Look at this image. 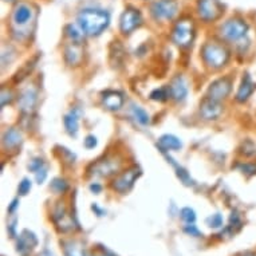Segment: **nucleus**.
<instances>
[{
	"instance_id": "nucleus-1",
	"label": "nucleus",
	"mask_w": 256,
	"mask_h": 256,
	"mask_svg": "<svg viewBox=\"0 0 256 256\" xmlns=\"http://www.w3.org/2000/svg\"><path fill=\"white\" fill-rule=\"evenodd\" d=\"M78 27L88 36L101 35L110 23V14L105 10L84 8L76 16Z\"/></svg>"
},
{
	"instance_id": "nucleus-2",
	"label": "nucleus",
	"mask_w": 256,
	"mask_h": 256,
	"mask_svg": "<svg viewBox=\"0 0 256 256\" xmlns=\"http://www.w3.org/2000/svg\"><path fill=\"white\" fill-rule=\"evenodd\" d=\"M202 55L204 62L212 68H222L226 66L230 58V52L224 46L216 42L206 43L202 48Z\"/></svg>"
},
{
	"instance_id": "nucleus-3",
	"label": "nucleus",
	"mask_w": 256,
	"mask_h": 256,
	"mask_svg": "<svg viewBox=\"0 0 256 256\" xmlns=\"http://www.w3.org/2000/svg\"><path fill=\"white\" fill-rule=\"evenodd\" d=\"M194 38V26L190 19H181L176 23L172 31L173 42L180 47H188Z\"/></svg>"
},
{
	"instance_id": "nucleus-4",
	"label": "nucleus",
	"mask_w": 256,
	"mask_h": 256,
	"mask_svg": "<svg viewBox=\"0 0 256 256\" xmlns=\"http://www.w3.org/2000/svg\"><path fill=\"white\" fill-rule=\"evenodd\" d=\"M248 24L243 19H230L226 23H222L220 27V34L224 39H227L230 42H238L240 39H243L248 32Z\"/></svg>"
},
{
	"instance_id": "nucleus-5",
	"label": "nucleus",
	"mask_w": 256,
	"mask_h": 256,
	"mask_svg": "<svg viewBox=\"0 0 256 256\" xmlns=\"http://www.w3.org/2000/svg\"><path fill=\"white\" fill-rule=\"evenodd\" d=\"M178 12L176 0H157L150 6L152 16L157 22L173 20Z\"/></svg>"
},
{
	"instance_id": "nucleus-6",
	"label": "nucleus",
	"mask_w": 256,
	"mask_h": 256,
	"mask_svg": "<svg viewBox=\"0 0 256 256\" xmlns=\"http://www.w3.org/2000/svg\"><path fill=\"white\" fill-rule=\"evenodd\" d=\"M141 176V169L137 166H132V168L126 169L125 172H122L121 174H118L113 181V189L117 190L118 194H126L129 192L133 185H134L136 180Z\"/></svg>"
},
{
	"instance_id": "nucleus-7",
	"label": "nucleus",
	"mask_w": 256,
	"mask_h": 256,
	"mask_svg": "<svg viewBox=\"0 0 256 256\" xmlns=\"http://www.w3.org/2000/svg\"><path fill=\"white\" fill-rule=\"evenodd\" d=\"M141 24H142V15L138 10L133 7L126 8L120 18V30L125 35L132 34Z\"/></svg>"
},
{
	"instance_id": "nucleus-8",
	"label": "nucleus",
	"mask_w": 256,
	"mask_h": 256,
	"mask_svg": "<svg viewBox=\"0 0 256 256\" xmlns=\"http://www.w3.org/2000/svg\"><path fill=\"white\" fill-rule=\"evenodd\" d=\"M222 4L218 0H198V16L204 22H214L222 16Z\"/></svg>"
},
{
	"instance_id": "nucleus-9",
	"label": "nucleus",
	"mask_w": 256,
	"mask_h": 256,
	"mask_svg": "<svg viewBox=\"0 0 256 256\" xmlns=\"http://www.w3.org/2000/svg\"><path fill=\"white\" fill-rule=\"evenodd\" d=\"M232 88V82L230 78H220V80H214L210 84L208 88V92H206V97L214 101H222L230 96Z\"/></svg>"
},
{
	"instance_id": "nucleus-10",
	"label": "nucleus",
	"mask_w": 256,
	"mask_h": 256,
	"mask_svg": "<svg viewBox=\"0 0 256 256\" xmlns=\"http://www.w3.org/2000/svg\"><path fill=\"white\" fill-rule=\"evenodd\" d=\"M38 246V238L32 231L24 230L18 236L16 240V252L22 256H30Z\"/></svg>"
},
{
	"instance_id": "nucleus-11",
	"label": "nucleus",
	"mask_w": 256,
	"mask_h": 256,
	"mask_svg": "<svg viewBox=\"0 0 256 256\" xmlns=\"http://www.w3.org/2000/svg\"><path fill=\"white\" fill-rule=\"evenodd\" d=\"M222 114V106L218 101L206 97L200 104V116L206 121H214Z\"/></svg>"
},
{
	"instance_id": "nucleus-12",
	"label": "nucleus",
	"mask_w": 256,
	"mask_h": 256,
	"mask_svg": "<svg viewBox=\"0 0 256 256\" xmlns=\"http://www.w3.org/2000/svg\"><path fill=\"white\" fill-rule=\"evenodd\" d=\"M36 102H38V92L34 86H28L27 88H24L19 96V106H20L22 112H24V113L32 112L36 106Z\"/></svg>"
},
{
	"instance_id": "nucleus-13",
	"label": "nucleus",
	"mask_w": 256,
	"mask_h": 256,
	"mask_svg": "<svg viewBox=\"0 0 256 256\" xmlns=\"http://www.w3.org/2000/svg\"><path fill=\"white\" fill-rule=\"evenodd\" d=\"M168 88L170 98H173L177 102L184 101L186 96H188V84L181 76H174L170 84L168 86Z\"/></svg>"
},
{
	"instance_id": "nucleus-14",
	"label": "nucleus",
	"mask_w": 256,
	"mask_h": 256,
	"mask_svg": "<svg viewBox=\"0 0 256 256\" xmlns=\"http://www.w3.org/2000/svg\"><path fill=\"white\" fill-rule=\"evenodd\" d=\"M118 170V162H116V160H102V161H98L97 164L92 165V174L96 176L106 177L113 174V173H117Z\"/></svg>"
},
{
	"instance_id": "nucleus-15",
	"label": "nucleus",
	"mask_w": 256,
	"mask_h": 256,
	"mask_svg": "<svg viewBox=\"0 0 256 256\" xmlns=\"http://www.w3.org/2000/svg\"><path fill=\"white\" fill-rule=\"evenodd\" d=\"M31 18H32V11H31V7L28 4H24V3H22V4L16 6V8L14 11L12 15V20L14 24L18 26V27H24L30 23L31 20Z\"/></svg>"
},
{
	"instance_id": "nucleus-16",
	"label": "nucleus",
	"mask_w": 256,
	"mask_h": 256,
	"mask_svg": "<svg viewBox=\"0 0 256 256\" xmlns=\"http://www.w3.org/2000/svg\"><path fill=\"white\" fill-rule=\"evenodd\" d=\"M102 104L109 110L121 109L124 105V96L120 92L108 90V92H102Z\"/></svg>"
},
{
	"instance_id": "nucleus-17",
	"label": "nucleus",
	"mask_w": 256,
	"mask_h": 256,
	"mask_svg": "<svg viewBox=\"0 0 256 256\" xmlns=\"http://www.w3.org/2000/svg\"><path fill=\"white\" fill-rule=\"evenodd\" d=\"M256 84L252 82L250 74H246L242 80V84L239 86V90L236 92V101L238 102H246L248 98L251 97L252 92H255Z\"/></svg>"
},
{
	"instance_id": "nucleus-18",
	"label": "nucleus",
	"mask_w": 256,
	"mask_h": 256,
	"mask_svg": "<svg viewBox=\"0 0 256 256\" xmlns=\"http://www.w3.org/2000/svg\"><path fill=\"white\" fill-rule=\"evenodd\" d=\"M82 54L84 52L80 48V43L72 42V44L64 50V60L68 62V66H78L82 60Z\"/></svg>"
},
{
	"instance_id": "nucleus-19",
	"label": "nucleus",
	"mask_w": 256,
	"mask_h": 256,
	"mask_svg": "<svg viewBox=\"0 0 256 256\" xmlns=\"http://www.w3.org/2000/svg\"><path fill=\"white\" fill-rule=\"evenodd\" d=\"M80 116L76 110H72L63 117V124H64V129L72 137H76L78 134V129H80Z\"/></svg>"
},
{
	"instance_id": "nucleus-20",
	"label": "nucleus",
	"mask_w": 256,
	"mask_h": 256,
	"mask_svg": "<svg viewBox=\"0 0 256 256\" xmlns=\"http://www.w3.org/2000/svg\"><path fill=\"white\" fill-rule=\"evenodd\" d=\"M22 144V133L16 128H10L3 136V145L7 149H14L18 148Z\"/></svg>"
},
{
	"instance_id": "nucleus-21",
	"label": "nucleus",
	"mask_w": 256,
	"mask_h": 256,
	"mask_svg": "<svg viewBox=\"0 0 256 256\" xmlns=\"http://www.w3.org/2000/svg\"><path fill=\"white\" fill-rule=\"evenodd\" d=\"M63 252H64V256H86V250H84V244L76 240L64 242Z\"/></svg>"
},
{
	"instance_id": "nucleus-22",
	"label": "nucleus",
	"mask_w": 256,
	"mask_h": 256,
	"mask_svg": "<svg viewBox=\"0 0 256 256\" xmlns=\"http://www.w3.org/2000/svg\"><path fill=\"white\" fill-rule=\"evenodd\" d=\"M158 145L162 150H178L182 146L180 140L173 134L161 136L158 140Z\"/></svg>"
},
{
	"instance_id": "nucleus-23",
	"label": "nucleus",
	"mask_w": 256,
	"mask_h": 256,
	"mask_svg": "<svg viewBox=\"0 0 256 256\" xmlns=\"http://www.w3.org/2000/svg\"><path fill=\"white\" fill-rule=\"evenodd\" d=\"M54 220L55 222L58 224V227L62 228V231H68V230H72V220L68 218V214H66V210L63 206H59L54 212Z\"/></svg>"
},
{
	"instance_id": "nucleus-24",
	"label": "nucleus",
	"mask_w": 256,
	"mask_h": 256,
	"mask_svg": "<svg viewBox=\"0 0 256 256\" xmlns=\"http://www.w3.org/2000/svg\"><path fill=\"white\" fill-rule=\"evenodd\" d=\"M132 114H133V117L136 118V121L141 124V125H148L149 122H150V117H149V114L144 108L141 106H133L132 108Z\"/></svg>"
},
{
	"instance_id": "nucleus-25",
	"label": "nucleus",
	"mask_w": 256,
	"mask_h": 256,
	"mask_svg": "<svg viewBox=\"0 0 256 256\" xmlns=\"http://www.w3.org/2000/svg\"><path fill=\"white\" fill-rule=\"evenodd\" d=\"M66 35H68V38L72 39V42L76 43H80L82 40V36H84V32H82V30L80 27H76V26L68 24L66 27Z\"/></svg>"
},
{
	"instance_id": "nucleus-26",
	"label": "nucleus",
	"mask_w": 256,
	"mask_h": 256,
	"mask_svg": "<svg viewBox=\"0 0 256 256\" xmlns=\"http://www.w3.org/2000/svg\"><path fill=\"white\" fill-rule=\"evenodd\" d=\"M169 97H170V94H169L168 88H156V90H153V92H150V100L157 102H165Z\"/></svg>"
},
{
	"instance_id": "nucleus-27",
	"label": "nucleus",
	"mask_w": 256,
	"mask_h": 256,
	"mask_svg": "<svg viewBox=\"0 0 256 256\" xmlns=\"http://www.w3.org/2000/svg\"><path fill=\"white\" fill-rule=\"evenodd\" d=\"M180 218L185 224H194L196 222V212L189 206H185L180 210Z\"/></svg>"
},
{
	"instance_id": "nucleus-28",
	"label": "nucleus",
	"mask_w": 256,
	"mask_h": 256,
	"mask_svg": "<svg viewBox=\"0 0 256 256\" xmlns=\"http://www.w3.org/2000/svg\"><path fill=\"white\" fill-rule=\"evenodd\" d=\"M242 218H240V216L236 212H232L231 214V220H230V226L227 227V230L226 231L227 232H231V234H235V232H238L242 228Z\"/></svg>"
},
{
	"instance_id": "nucleus-29",
	"label": "nucleus",
	"mask_w": 256,
	"mask_h": 256,
	"mask_svg": "<svg viewBox=\"0 0 256 256\" xmlns=\"http://www.w3.org/2000/svg\"><path fill=\"white\" fill-rule=\"evenodd\" d=\"M222 222H224V218L220 214H210V218H206V226L214 230H218V228L222 227Z\"/></svg>"
},
{
	"instance_id": "nucleus-30",
	"label": "nucleus",
	"mask_w": 256,
	"mask_h": 256,
	"mask_svg": "<svg viewBox=\"0 0 256 256\" xmlns=\"http://www.w3.org/2000/svg\"><path fill=\"white\" fill-rule=\"evenodd\" d=\"M170 162H172L173 166L176 168V170H177L176 173H177V176H178V178H180V180L182 181L184 184H186V185H190V184H192V180H190V177H189L188 172H186V170H185L184 168H181L180 165L174 164V162H173V160H172V158H170Z\"/></svg>"
},
{
	"instance_id": "nucleus-31",
	"label": "nucleus",
	"mask_w": 256,
	"mask_h": 256,
	"mask_svg": "<svg viewBox=\"0 0 256 256\" xmlns=\"http://www.w3.org/2000/svg\"><path fill=\"white\" fill-rule=\"evenodd\" d=\"M50 188L54 190L55 194H63V192H66V189H68V182L62 178H55L52 182H51Z\"/></svg>"
},
{
	"instance_id": "nucleus-32",
	"label": "nucleus",
	"mask_w": 256,
	"mask_h": 256,
	"mask_svg": "<svg viewBox=\"0 0 256 256\" xmlns=\"http://www.w3.org/2000/svg\"><path fill=\"white\" fill-rule=\"evenodd\" d=\"M31 181L28 178H23V180L19 182V186H18V194H20V196H26V194H30V190H31Z\"/></svg>"
},
{
	"instance_id": "nucleus-33",
	"label": "nucleus",
	"mask_w": 256,
	"mask_h": 256,
	"mask_svg": "<svg viewBox=\"0 0 256 256\" xmlns=\"http://www.w3.org/2000/svg\"><path fill=\"white\" fill-rule=\"evenodd\" d=\"M43 166H46V165H44V161H43V160L40 158V157L32 158V160H31V161H30V164H28V169L32 173H36L39 170V169H42Z\"/></svg>"
},
{
	"instance_id": "nucleus-34",
	"label": "nucleus",
	"mask_w": 256,
	"mask_h": 256,
	"mask_svg": "<svg viewBox=\"0 0 256 256\" xmlns=\"http://www.w3.org/2000/svg\"><path fill=\"white\" fill-rule=\"evenodd\" d=\"M14 100V94L11 90L3 88H2V108H4L7 104H11V101Z\"/></svg>"
},
{
	"instance_id": "nucleus-35",
	"label": "nucleus",
	"mask_w": 256,
	"mask_h": 256,
	"mask_svg": "<svg viewBox=\"0 0 256 256\" xmlns=\"http://www.w3.org/2000/svg\"><path fill=\"white\" fill-rule=\"evenodd\" d=\"M184 232L186 235L194 236V238H200V236H202V232L198 231V228L194 226V224H186L184 227Z\"/></svg>"
},
{
	"instance_id": "nucleus-36",
	"label": "nucleus",
	"mask_w": 256,
	"mask_h": 256,
	"mask_svg": "<svg viewBox=\"0 0 256 256\" xmlns=\"http://www.w3.org/2000/svg\"><path fill=\"white\" fill-rule=\"evenodd\" d=\"M84 145L86 149H94V148L97 146V138L94 136H88L86 140L84 141Z\"/></svg>"
},
{
	"instance_id": "nucleus-37",
	"label": "nucleus",
	"mask_w": 256,
	"mask_h": 256,
	"mask_svg": "<svg viewBox=\"0 0 256 256\" xmlns=\"http://www.w3.org/2000/svg\"><path fill=\"white\" fill-rule=\"evenodd\" d=\"M47 177V168L46 166H43L42 169H39L38 172L35 173V178L38 181V184H42L43 181L46 180Z\"/></svg>"
},
{
	"instance_id": "nucleus-38",
	"label": "nucleus",
	"mask_w": 256,
	"mask_h": 256,
	"mask_svg": "<svg viewBox=\"0 0 256 256\" xmlns=\"http://www.w3.org/2000/svg\"><path fill=\"white\" fill-rule=\"evenodd\" d=\"M242 172L246 173V174H255L256 173V165L254 164H246L240 166Z\"/></svg>"
},
{
	"instance_id": "nucleus-39",
	"label": "nucleus",
	"mask_w": 256,
	"mask_h": 256,
	"mask_svg": "<svg viewBox=\"0 0 256 256\" xmlns=\"http://www.w3.org/2000/svg\"><path fill=\"white\" fill-rule=\"evenodd\" d=\"M90 190H92V192H94L96 194H98L102 190V186L100 184H97V182H94V184L90 185Z\"/></svg>"
},
{
	"instance_id": "nucleus-40",
	"label": "nucleus",
	"mask_w": 256,
	"mask_h": 256,
	"mask_svg": "<svg viewBox=\"0 0 256 256\" xmlns=\"http://www.w3.org/2000/svg\"><path fill=\"white\" fill-rule=\"evenodd\" d=\"M18 206H19V202H18V198H15V200H12V202H11V206H8V214H14L15 210L18 208Z\"/></svg>"
},
{
	"instance_id": "nucleus-41",
	"label": "nucleus",
	"mask_w": 256,
	"mask_h": 256,
	"mask_svg": "<svg viewBox=\"0 0 256 256\" xmlns=\"http://www.w3.org/2000/svg\"><path fill=\"white\" fill-rule=\"evenodd\" d=\"M10 228V235H11V238H15V228H16V218L14 220L11 224L8 226Z\"/></svg>"
},
{
	"instance_id": "nucleus-42",
	"label": "nucleus",
	"mask_w": 256,
	"mask_h": 256,
	"mask_svg": "<svg viewBox=\"0 0 256 256\" xmlns=\"http://www.w3.org/2000/svg\"><path fill=\"white\" fill-rule=\"evenodd\" d=\"M92 210H96V214H97V216H104V214H105V210H101V208H100V206H98L97 204H94V206H92Z\"/></svg>"
},
{
	"instance_id": "nucleus-43",
	"label": "nucleus",
	"mask_w": 256,
	"mask_h": 256,
	"mask_svg": "<svg viewBox=\"0 0 256 256\" xmlns=\"http://www.w3.org/2000/svg\"><path fill=\"white\" fill-rule=\"evenodd\" d=\"M102 256H106V255H102Z\"/></svg>"
}]
</instances>
